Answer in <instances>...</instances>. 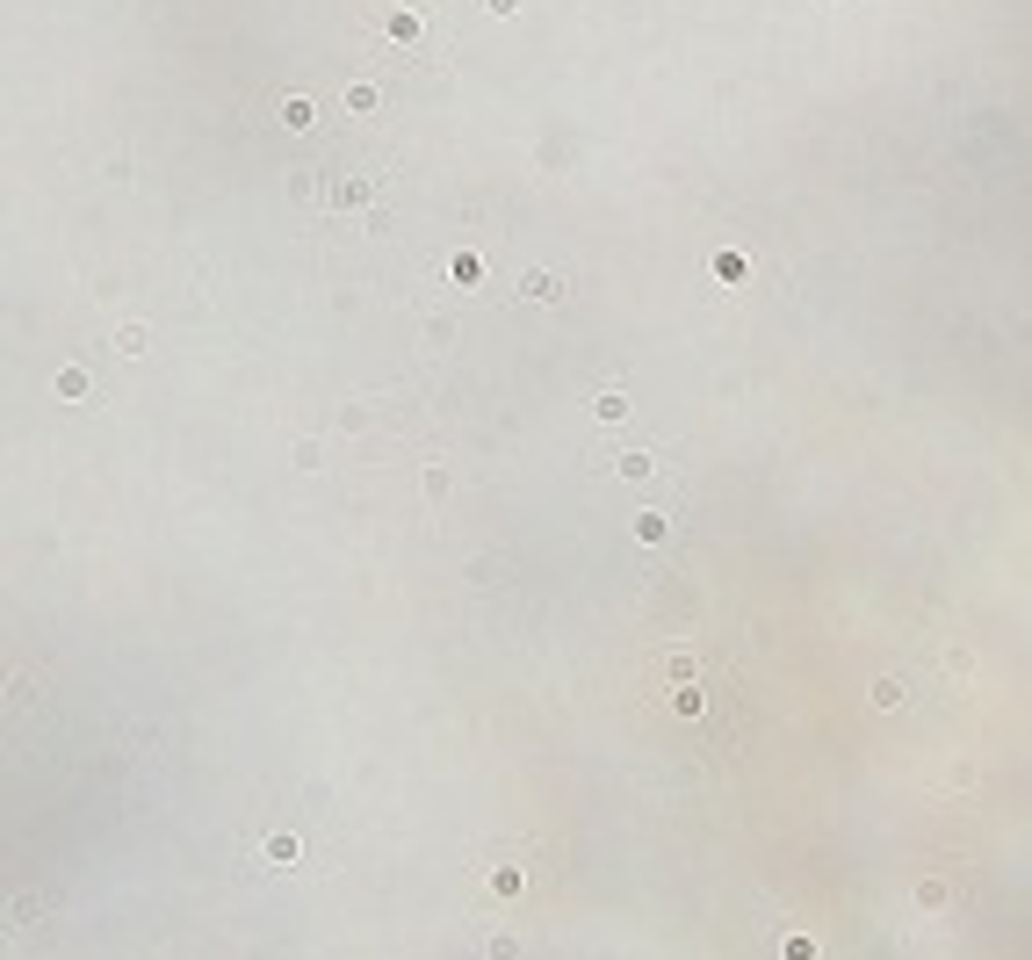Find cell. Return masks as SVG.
<instances>
[{
  "label": "cell",
  "mask_w": 1032,
  "mask_h": 960,
  "mask_svg": "<svg viewBox=\"0 0 1032 960\" xmlns=\"http://www.w3.org/2000/svg\"><path fill=\"white\" fill-rule=\"evenodd\" d=\"M390 36H398V43H412V36H419V15H412V8H398V15H390Z\"/></svg>",
  "instance_id": "6da1fadb"
},
{
  "label": "cell",
  "mask_w": 1032,
  "mask_h": 960,
  "mask_svg": "<svg viewBox=\"0 0 1032 960\" xmlns=\"http://www.w3.org/2000/svg\"><path fill=\"white\" fill-rule=\"evenodd\" d=\"M484 8H492V15H513V8H520V0H484Z\"/></svg>",
  "instance_id": "7a4b0ae2"
}]
</instances>
